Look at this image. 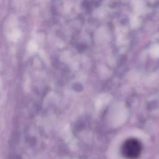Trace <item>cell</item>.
<instances>
[{
	"instance_id": "1",
	"label": "cell",
	"mask_w": 159,
	"mask_h": 159,
	"mask_svg": "<svg viewBox=\"0 0 159 159\" xmlns=\"http://www.w3.org/2000/svg\"><path fill=\"white\" fill-rule=\"evenodd\" d=\"M142 143L137 139L130 138L125 140L121 147L122 155L128 159H135L142 152Z\"/></svg>"
}]
</instances>
